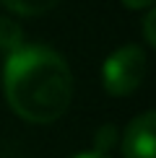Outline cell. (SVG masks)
I'll return each mask as SVG.
<instances>
[{"instance_id": "6da1fadb", "label": "cell", "mask_w": 156, "mask_h": 158, "mask_svg": "<svg viewBox=\"0 0 156 158\" xmlns=\"http://www.w3.org/2000/svg\"><path fill=\"white\" fill-rule=\"evenodd\" d=\"M3 88L11 109L21 119L50 124L70 106L73 73L55 49L24 44L5 57Z\"/></svg>"}, {"instance_id": "7a4b0ae2", "label": "cell", "mask_w": 156, "mask_h": 158, "mask_svg": "<svg viewBox=\"0 0 156 158\" xmlns=\"http://www.w3.org/2000/svg\"><path fill=\"white\" fill-rule=\"evenodd\" d=\"M143 78H146V55L135 44H128V47H120L117 52H112L102 70L104 88L112 96L133 94L143 83Z\"/></svg>"}, {"instance_id": "3957f363", "label": "cell", "mask_w": 156, "mask_h": 158, "mask_svg": "<svg viewBox=\"0 0 156 158\" xmlns=\"http://www.w3.org/2000/svg\"><path fill=\"white\" fill-rule=\"evenodd\" d=\"M154 127H156L154 111H143L141 117L130 122L125 137H122L125 158H154Z\"/></svg>"}, {"instance_id": "277c9868", "label": "cell", "mask_w": 156, "mask_h": 158, "mask_svg": "<svg viewBox=\"0 0 156 158\" xmlns=\"http://www.w3.org/2000/svg\"><path fill=\"white\" fill-rule=\"evenodd\" d=\"M0 3L21 16H42V13L52 10L60 0H0Z\"/></svg>"}, {"instance_id": "5b68a950", "label": "cell", "mask_w": 156, "mask_h": 158, "mask_svg": "<svg viewBox=\"0 0 156 158\" xmlns=\"http://www.w3.org/2000/svg\"><path fill=\"white\" fill-rule=\"evenodd\" d=\"M18 47H24V34L13 21L8 18H0V52L3 55H11Z\"/></svg>"}, {"instance_id": "8992f818", "label": "cell", "mask_w": 156, "mask_h": 158, "mask_svg": "<svg viewBox=\"0 0 156 158\" xmlns=\"http://www.w3.org/2000/svg\"><path fill=\"white\" fill-rule=\"evenodd\" d=\"M115 140H117V130L112 124H104L99 132H96V153L107 156V150L115 145Z\"/></svg>"}, {"instance_id": "52a82bcc", "label": "cell", "mask_w": 156, "mask_h": 158, "mask_svg": "<svg viewBox=\"0 0 156 158\" xmlns=\"http://www.w3.org/2000/svg\"><path fill=\"white\" fill-rule=\"evenodd\" d=\"M154 21H156V10L151 8L148 16L143 18V29H146V42L148 44H156V36H154Z\"/></svg>"}, {"instance_id": "ba28073f", "label": "cell", "mask_w": 156, "mask_h": 158, "mask_svg": "<svg viewBox=\"0 0 156 158\" xmlns=\"http://www.w3.org/2000/svg\"><path fill=\"white\" fill-rule=\"evenodd\" d=\"M122 3H125L128 8H151L154 0H122Z\"/></svg>"}, {"instance_id": "9c48e42d", "label": "cell", "mask_w": 156, "mask_h": 158, "mask_svg": "<svg viewBox=\"0 0 156 158\" xmlns=\"http://www.w3.org/2000/svg\"><path fill=\"white\" fill-rule=\"evenodd\" d=\"M73 158H107V156H102V153H96V150H91V153H78Z\"/></svg>"}]
</instances>
